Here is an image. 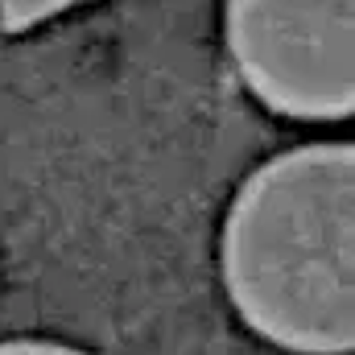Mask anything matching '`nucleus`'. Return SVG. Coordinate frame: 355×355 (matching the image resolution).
I'll return each mask as SVG.
<instances>
[{
    "label": "nucleus",
    "mask_w": 355,
    "mask_h": 355,
    "mask_svg": "<svg viewBox=\"0 0 355 355\" xmlns=\"http://www.w3.org/2000/svg\"><path fill=\"white\" fill-rule=\"evenodd\" d=\"M227 46L272 112L297 120L352 112V0H227Z\"/></svg>",
    "instance_id": "obj_2"
},
{
    "label": "nucleus",
    "mask_w": 355,
    "mask_h": 355,
    "mask_svg": "<svg viewBox=\"0 0 355 355\" xmlns=\"http://www.w3.org/2000/svg\"><path fill=\"white\" fill-rule=\"evenodd\" d=\"M83 0H0V25L8 33H21V29H33L42 25L46 17H58L67 8H75Z\"/></svg>",
    "instance_id": "obj_3"
},
{
    "label": "nucleus",
    "mask_w": 355,
    "mask_h": 355,
    "mask_svg": "<svg viewBox=\"0 0 355 355\" xmlns=\"http://www.w3.org/2000/svg\"><path fill=\"white\" fill-rule=\"evenodd\" d=\"M223 281L268 343L352 352V145L281 153L244 182L223 227Z\"/></svg>",
    "instance_id": "obj_1"
},
{
    "label": "nucleus",
    "mask_w": 355,
    "mask_h": 355,
    "mask_svg": "<svg viewBox=\"0 0 355 355\" xmlns=\"http://www.w3.org/2000/svg\"><path fill=\"white\" fill-rule=\"evenodd\" d=\"M0 355H87V352L62 347V343H46V339H12V343H0Z\"/></svg>",
    "instance_id": "obj_4"
}]
</instances>
